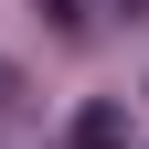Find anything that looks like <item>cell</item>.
<instances>
[{
  "label": "cell",
  "mask_w": 149,
  "mask_h": 149,
  "mask_svg": "<svg viewBox=\"0 0 149 149\" xmlns=\"http://www.w3.org/2000/svg\"><path fill=\"white\" fill-rule=\"evenodd\" d=\"M64 149H128V107L117 96H85V107H74V139Z\"/></svg>",
  "instance_id": "6da1fadb"
},
{
  "label": "cell",
  "mask_w": 149,
  "mask_h": 149,
  "mask_svg": "<svg viewBox=\"0 0 149 149\" xmlns=\"http://www.w3.org/2000/svg\"><path fill=\"white\" fill-rule=\"evenodd\" d=\"M128 11H149V0H128Z\"/></svg>",
  "instance_id": "7a4b0ae2"
}]
</instances>
